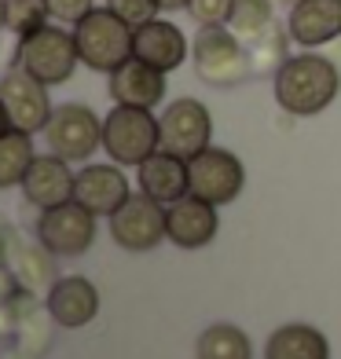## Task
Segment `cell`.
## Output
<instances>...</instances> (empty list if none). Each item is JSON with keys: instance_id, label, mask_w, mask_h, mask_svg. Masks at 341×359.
Wrapping results in <instances>:
<instances>
[{"instance_id": "1", "label": "cell", "mask_w": 341, "mask_h": 359, "mask_svg": "<svg viewBox=\"0 0 341 359\" xmlns=\"http://www.w3.org/2000/svg\"><path fill=\"white\" fill-rule=\"evenodd\" d=\"M341 92V70L327 55H294L275 74V103L294 118L323 114Z\"/></svg>"}, {"instance_id": "2", "label": "cell", "mask_w": 341, "mask_h": 359, "mask_svg": "<svg viewBox=\"0 0 341 359\" xmlns=\"http://www.w3.org/2000/svg\"><path fill=\"white\" fill-rule=\"evenodd\" d=\"M74 41L81 62L95 74H114L133 59V26L110 8H92L81 22H74Z\"/></svg>"}, {"instance_id": "3", "label": "cell", "mask_w": 341, "mask_h": 359, "mask_svg": "<svg viewBox=\"0 0 341 359\" xmlns=\"http://www.w3.org/2000/svg\"><path fill=\"white\" fill-rule=\"evenodd\" d=\"M103 151L118 165H143L154 151H161V125L147 107H121L103 118Z\"/></svg>"}, {"instance_id": "4", "label": "cell", "mask_w": 341, "mask_h": 359, "mask_svg": "<svg viewBox=\"0 0 341 359\" xmlns=\"http://www.w3.org/2000/svg\"><path fill=\"white\" fill-rule=\"evenodd\" d=\"M194 70L213 88H235L250 74V52L227 26H202L191 41Z\"/></svg>"}, {"instance_id": "5", "label": "cell", "mask_w": 341, "mask_h": 359, "mask_svg": "<svg viewBox=\"0 0 341 359\" xmlns=\"http://www.w3.org/2000/svg\"><path fill=\"white\" fill-rule=\"evenodd\" d=\"M15 59H19V67L29 77H37L41 85L52 88V85H67L74 77L81 52H77L74 34H67V29H59V26H41L29 37H19Z\"/></svg>"}, {"instance_id": "6", "label": "cell", "mask_w": 341, "mask_h": 359, "mask_svg": "<svg viewBox=\"0 0 341 359\" xmlns=\"http://www.w3.org/2000/svg\"><path fill=\"white\" fill-rule=\"evenodd\" d=\"M191 172V194L194 198H206L209 205H227L235 202L242 187H246V169L232 151H220V147H206L202 154H194L187 161Z\"/></svg>"}, {"instance_id": "7", "label": "cell", "mask_w": 341, "mask_h": 359, "mask_svg": "<svg viewBox=\"0 0 341 359\" xmlns=\"http://www.w3.org/2000/svg\"><path fill=\"white\" fill-rule=\"evenodd\" d=\"M37 238L52 257H81V253H88L92 238H95V213L74 198L62 205H52L41 213Z\"/></svg>"}, {"instance_id": "8", "label": "cell", "mask_w": 341, "mask_h": 359, "mask_svg": "<svg viewBox=\"0 0 341 359\" xmlns=\"http://www.w3.org/2000/svg\"><path fill=\"white\" fill-rule=\"evenodd\" d=\"M44 136H48L52 154L67 158V161H85L103 143V121L85 103H62L52 110V121H48Z\"/></svg>"}, {"instance_id": "9", "label": "cell", "mask_w": 341, "mask_h": 359, "mask_svg": "<svg viewBox=\"0 0 341 359\" xmlns=\"http://www.w3.org/2000/svg\"><path fill=\"white\" fill-rule=\"evenodd\" d=\"M110 235L128 253H151L166 238V205L151 194H128L125 205L110 217Z\"/></svg>"}, {"instance_id": "10", "label": "cell", "mask_w": 341, "mask_h": 359, "mask_svg": "<svg viewBox=\"0 0 341 359\" xmlns=\"http://www.w3.org/2000/svg\"><path fill=\"white\" fill-rule=\"evenodd\" d=\"M161 125V151L180 154V158H194L209 147L213 136V118H209L206 103L199 100H176L166 107V114L158 118Z\"/></svg>"}, {"instance_id": "11", "label": "cell", "mask_w": 341, "mask_h": 359, "mask_svg": "<svg viewBox=\"0 0 341 359\" xmlns=\"http://www.w3.org/2000/svg\"><path fill=\"white\" fill-rule=\"evenodd\" d=\"M0 100L8 107V118H11V128L19 133H41L52 121V100H48V85H41L37 77H29L22 67H15L4 74L0 81Z\"/></svg>"}, {"instance_id": "12", "label": "cell", "mask_w": 341, "mask_h": 359, "mask_svg": "<svg viewBox=\"0 0 341 359\" xmlns=\"http://www.w3.org/2000/svg\"><path fill=\"white\" fill-rule=\"evenodd\" d=\"M217 205H209L206 198L184 194L166 209V238L180 250H202L217 238Z\"/></svg>"}, {"instance_id": "13", "label": "cell", "mask_w": 341, "mask_h": 359, "mask_svg": "<svg viewBox=\"0 0 341 359\" xmlns=\"http://www.w3.org/2000/svg\"><path fill=\"white\" fill-rule=\"evenodd\" d=\"M128 180L125 172L114 165H85L74 180V202H81L85 209H92L95 217H114L128 198Z\"/></svg>"}, {"instance_id": "14", "label": "cell", "mask_w": 341, "mask_h": 359, "mask_svg": "<svg viewBox=\"0 0 341 359\" xmlns=\"http://www.w3.org/2000/svg\"><path fill=\"white\" fill-rule=\"evenodd\" d=\"M110 100L121 107H147L154 110L166 100V70L151 67L143 59H128L110 74Z\"/></svg>"}, {"instance_id": "15", "label": "cell", "mask_w": 341, "mask_h": 359, "mask_svg": "<svg viewBox=\"0 0 341 359\" xmlns=\"http://www.w3.org/2000/svg\"><path fill=\"white\" fill-rule=\"evenodd\" d=\"M133 55L169 74L176 67H184L187 37H184V29L176 22H166V19H158V15H154L151 22H143V26L133 29Z\"/></svg>"}, {"instance_id": "16", "label": "cell", "mask_w": 341, "mask_h": 359, "mask_svg": "<svg viewBox=\"0 0 341 359\" xmlns=\"http://www.w3.org/2000/svg\"><path fill=\"white\" fill-rule=\"evenodd\" d=\"M74 172H70V161L59 158V154H41L34 158L29 172L22 176V194L29 205L37 209H52L74 198Z\"/></svg>"}, {"instance_id": "17", "label": "cell", "mask_w": 341, "mask_h": 359, "mask_svg": "<svg viewBox=\"0 0 341 359\" xmlns=\"http://www.w3.org/2000/svg\"><path fill=\"white\" fill-rule=\"evenodd\" d=\"M100 312V290H95L85 275H67L59 279L48 293V316H52L59 326L67 330H77V326H88Z\"/></svg>"}, {"instance_id": "18", "label": "cell", "mask_w": 341, "mask_h": 359, "mask_svg": "<svg viewBox=\"0 0 341 359\" xmlns=\"http://www.w3.org/2000/svg\"><path fill=\"white\" fill-rule=\"evenodd\" d=\"M140 169V191L151 194L154 202L173 205L176 198L191 194V172H187V158L169 154V151H154Z\"/></svg>"}, {"instance_id": "19", "label": "cell", "mask_w": 341, "mask_h": 359, "mask_svg": "<svg viewBox=\"0 0 341 359\" xmlns=\"http://www.w3.org/2000/svg\"><path fill=\"white\" fill-rule=\"evenodd\" d=\"M290 37L301 48H319L341 37V0H297L290 8Z\"/></svg>"}, {"instance_id": "20", "label": "cell", "mask_w": 341, "mask_h": 359, "mask_svg": "<svg viewBox=\"0 0 341 359\" xmlns=\"http://www.w3.org/2000/svg\"><path fill=\"white\" fill-rule=\"evenodd\" d=\"M265 359H330V345L316 326L290 323L268 337Z\"/></svg>"}, {"instance_id": "21", "label": "cell", "mask_w": 341, "mask_h": 359, "mask_svg": "<svg viewBox=\"0 0 341 359\" xmlns=\"http://www.w3.org/2000/svg\"><path fill=\"white\" fill-rule=\"evenodd\" d=\"M34 140L29 133H19V128H8L0 133V191L22 184V176L34 165Z\"/></svg>"}, {"instance_id": "22", "label": "cell", "mask_w": 341, "mask_h": 359, "mask_svg": "<svg viewBox=\"0 0 341 359\" xmlns=\"http://www.w3.org/2000/svg\"><path fill=\"white\" fill-rule=\"evenodd\" d=\"M194 355L199 359H253V348H250L246 330H239L232 323H217L199 337Z\"/></svg>"}, {"instance_id": "23", "label": "cell", "mask_w": 341, "mask_h": 359, "mask_svg": "<svg viewBox=\"0 0 341 359\" xmlns=\"http://www.w3.org/2000/svg\"><path fill=\"white\" fill-rule=\"evenodd\" d=\"M224 26L246 44H257L272 34V0H235Z\"/></svg>"}, {"instance_id": "24", "label": "cell", "mask_w": 341, "mask_h": 359, "mask_svg": "<svg viewBox=\"0 0 341 359\" xmlns=\"http://www.w3.org/2000/svg\"><path fill=\"white\" fill-rule=\"evenodd\" d=\"M48 0H8V29L19 37H29L34 29L48 26Z\"/></svg>"}, {"instance_id": "25", "label": "cell", "mask_w": 341, "mask_h": 359, "mask_svg": "<svg viewBox=\"0 0 341 359\" xmlns=\"http://www.w3.org/2000/svg\"><path fill=\"white\" fill-rule=\"evenodd\" d=\"M114 15H118V19H125L128 26H143V22H151L154 19V15L161 11V4H158V0H110V4H107Z\"/></svg>"}, {"instance_id": "26", "label": "cell", "mask_w": 341, "mask_h": 359, "mask_svg": "<svg viewBox=\"0 0 341 359\" xmlns=\"http://www.w3.org/2000/svg\"><path fill=\"white\" fill-rule=\"evenodd\" d=\"M232 4L235 0H191L187 11L199 26H224L227 15H232Z\"/></svg>"}, {"instance_id": "27", "label": "cell", "mask_w": 341, "mask_h": 359, "mask_svg": "<svg viewBox=\"0 0 341 359\" xmlns=\"http://www.w3.org/2000/svg\"><path fill=\"white\" fill-rule=\"evenodd\" d=\"M48 11L59 22H81L92 11V0H48Z\"/></svg>"}, {"instance_id": "28", "label": "cell", "mask_w": 341, "mask_h": 359, "mask_svg": "<svg viewBox=\"0 0 341 359\" xmlns=\"http://www.w3.org/2000/svg\"><path fill=\"white\" fill-rule=\"evenodd\" d=\"M161 4V11H180V8H187L191 0H158Z\"/></svg>"}, {"instance_id": "29", "label": "cell", "mask_w": 341, "mask_h": 359, "mask_svg": "<svg viewBox=\"0 0 341 359\" xmlns=\"http://www.w3.org/2000/svg\"><path fill=\"white\" fill-rule=\"evenodd\" d=\"M11 128V118H8V107H4V100H0V133H8Z\"/></svg>"}, {"instance_id": "30", "label": "cell", "mask_w": 341, "mask_h": 359, "mask_svg": "<svg viewBox=\"0 0 341 359\" xmlns=\"http://www.w3.org/2000/svg\"><path fill=\"white\" fill-rule=\"evenodd\" d=\"M0 29H8V0H0Z\"/></svg>"}, {"instance_id": "31", "label": "cell", "mask_w": 341, "mask_h": 359, "mask_svg": "<svg viewBox=\"0 0 341 359\" xmlns=\"http://www.w3.org/2000/svg\"><path fill=\"white\" fill-rule=\"evenodd\" d=\"M279 4H290V8H294V4H297V0H279Z\"/></svg>"}]
</instances>
